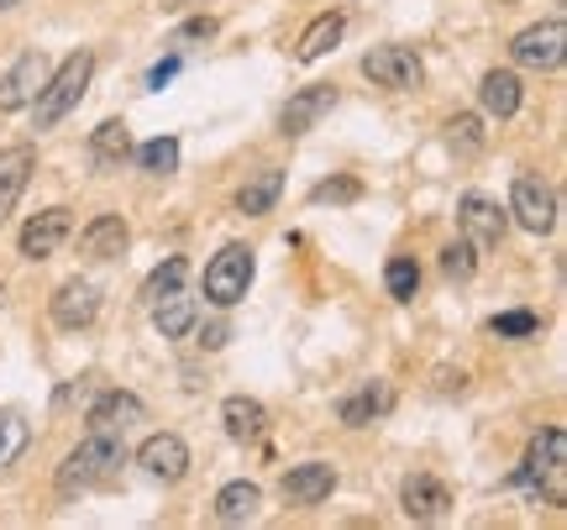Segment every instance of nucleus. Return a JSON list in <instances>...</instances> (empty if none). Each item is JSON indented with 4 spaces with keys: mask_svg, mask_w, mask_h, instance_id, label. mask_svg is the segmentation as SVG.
I'll use <instances>...</instances> for the list:
<instances>
[{
    "mask_svg": "<svg viewBox=\"0 0 567 530\" xmlns=\"http://www.w3.org/2000/svg\"><path fill=\"white\" fill-rule=\"evenodd\" d=\"M90 74H95V53L90 48H74L69 59L42 80L38 101H32V116H38V126H59L74 105L84 101V90H90Z\"/></svg>",
    "mask_w": 567,
    "mask_h": 530,
    "instance_id": "nucleus-3",
    "label": "nucleus"
},
{
    "mask_svg": "<svg viewBox=\"0 0 567 530\" xmlns=\"http://www.w3.org/2000/svg\"><path fill=\"white\" fill-rule=\"evenodd\" d=\"M137 463L147 478H158V484H179L184 472H189V447H184V436L174 430H158V436H147L137 451Z\"/></svg>",
    "mask_w": 567,
    "mask_h": 530,
    "instance_id": "nucleus-10",
    "label": "nucleus"
},
{
    "mask_svg": "<svg viewBox=\"0 0 567 530\" xmlns=\"http://www.w3.org/2000/svg\"><path fill=\"white\" fill-rule=\"evenodd\" d=\"M247 289H252V252L237 242L221 247V252L205 263V300L231 310L237 300H247Z\"/></svg>",
    "mask_w": 567,
    "mask_h": 530,
    "instance_id": "nucleus-4",
    "label": "nucleus"
},
{
    "mask_svg": "<svg viewBox=\"0 0 567 530\" xmlns=\"http://www.w3.org/2000/svg\"><path fill=\"white\" fill-rule=\"evenodd\" d=\"M563 42H567L563 17L536 21V27H526L520 38L509 42V59L520 63V69H536V74H547V69H557V63H563Z\"/></svg>",
    "mask_w": 567,
    "mask_h": 530,
    "instance_id": "nucleus-6",
    "label": "nucleus"
},
{
    "mask_svg": "<svg viewBox=\"0 0 567 530\" xmlns=\"http://www.w3.org/2000/svg\"><path fill=\"white\" fill-rule=\"evenodd\" d=\"M126 242H132V226L122 216H95L80 237L84 258H116V252H126Z\"/></svg>",
    "mask_w": 567,
    "mask_h": 530,
    "instance_id": "nucleus-20",
    "label": "nucleus"
},
{
    "mask_svg": "<svg viewBox=\"0 0 567 530\" xmlns=\"http://www.w3.org/2000/svg\"><path fill=\"white\" fill-rule=\"evenodd\" d=\"M258 505H264V489L237 478V484H226V489L216 493V520H221V526H247V520L258 515Z\"/></svg>",
    "mask_w": 567,
    "mask_h": 530,
    "instance_id": "nucleus-23",
    "label": "nucleus"
},
{
    "mask_svg": "<svg viewBox=\"0 0 567 530\" xmlns=\"http://www.w3.org/2000/svg\"><path fill=\"white\" fill-rule=\"evenodd\" d=\"M473 268H478V252H473V242H467V237H463V242H452L442 252V273H446V279H457V284H463V279H473Z\"/></svg>",
    "mask_w": 567,
    "mask_h": 530,
    "instance_id": "nucleus-35",
    "label": "nucleus"
},
{
    "mask_svg": "<svg viewBox=\"0 0 567 530\" xmlns=\"http://www.w3.org/2000/svg\"><path fill=\"white\" fill-rule=\"evenodd\" d=\"M279 189H284V168H264L258 179H247L243 189H237V210H243V216H268L274 200H279Z\"/></svg>",
    "mask_w": 567,
    "mask_h": 530,
    "instance_id": "nucleus-25",
    "label": "nucleus"
},
{
    "mask_svg": "<svg viewBox=\"0 0 567 530\" xmlns=\"http://www.w3.org/2000/svg\"><path fill=\"white\" fill-rule=\"evenodd\" d=\"M95 315H101V289L90 284V279H69V284H59V294H53V326L59 331H84V326H95Z\"/></svg>",
    "mask_w": 567,
    "mask_h": 530,
    "instance_id": "nucleus-12",
    "label": "nucleus"
},
{
    "mask_svg": "<svg viewBox=\"0 0 567 530\" xmlns=\"http://www.w3.org/2000/svg\"><path fill=\"white\" fill-rule=\"evenodd\" d=\"M331 489H337V468H331V463H300V468H289L279 478L284 505H300V510L326 505V499H331Z\"/></svg>",
    "mask_w": 567,
    "mask_h": 530,
    "instance_id": "nucleus-11",
    "label": "nucleus"
},
{
    "mask_svg": "<svg viewBox=\"0 0 567 530\" xmlns=\"http://www.w3.org/2000/svg\"><path fill=\"white\" fill-rule=\"evenodd\" d=\"M90 430H132L137 420H147V405H142L132 388H105V394H95V405H90Z\"/></svg>",
    "mask_w": 567,
    "mask_h": 530,
    "instance_id": "nucleus-15",
    "label": "nucleus"
},
{
    "mask_svg": "<svg viewBox=\"0 0 567 530\" xmlns=\"http://www.w3.org/2000/svg\"><path fill=\"white\" fill-rule=\"evenodd\" d=\"M137 153V164L153 174V179H163V174H174L179 168V137H153V143L132 147Z\"/></svg>",
    "mask_w": 567,
    "mask_h": 530,
    "instance_id": "nucleus-29",
    "label": "nucleus"
},
{
    "mask_svg": "<svg viewBox=\"0 0 567 530\" xmlns=\"http://www.w3.org/2000/svg\"><path fill=\"white\" fill-rule=\"evenodd\" d=\"M389 409H394V388H389L384 378H373V384H363L358 394H347L342 405H337V420L358 430V426H373V420L389 415Z\"/></svg>",
    "mask_w": 567,
    "mask_h": 530,
    "instance_id": "nucleus-18",
    "label": "nucleus"
},
{
    "mask_svg": "<svg viewBox=\"0 0 567 530\" xmlns=\"http://www.w3.org/2000/svg\"><path fill=\"white\" fill-rule=\"evenodd\" d=\"M174 74H179V53H174V59H163L158 69H153V74H147V84H153V90H163V84L174 80Z\"/></svg>",
    "mask_w": 567,
    "mask_h": 530,
    "instance_id": "nucleus-37",
    "label": "nucleus"
},
{
    "mask_svg": "<svg viewBox=\"0 0 567 530\" xmlns=\"http://www.w3.org/2000/svg\"><path fill=\"white\" fill-rule=\"evenodd\" d=\"M32 168H38V147L32 143H17V147L0 153V226L11 221V210H17L21 189L32 179Z\"/></svg>",
    "mask_w": 567,
    "mask_h": 530,
    "instance_id": "nucleus-16",
    "label": "nucleus"
},
{
    "mask_svg": "<svg viewBox=\"0 0 567 530\" xmlns=\"http://www.w3.org/2000/svg\"><path fill=\"white\" fill-rule=\"evenodd\" d=\"M452 132H446V143H452V153H478V147H484V122H478V116H452Z\"/></svg>",
    "mask_w": 567,
    "mask_h": 530,
    "instance_id": "nucleus-34",
    "label": "nucleus"
},
{
    "mask_svg": "<svg viewBox=\"0 0 567 530\" xmlns=\"http://www.w3.org/2000/svg\"><path fill=\"white\" fill-rule=\"evenodd\" d=\"M216 32H221V21L205 17V11H195V17L184 21V27H179V32H174L168 42H174V53H184V48H200V42H210Z\"/></svg>",
    "mask_w": 567,
    "mask_h": 530,
    "instance_id": "nucleus-33",
    "label": "nucleus"
},
{
    "mask_svg": "<svg viewBox=\"0 0 567 530\" xmlns=\"http://www.w3.org/2000/svg\"><path fill=\"white\" fill-rule=\"evenodd\" d=\"M457 221H463L467 242L473 247H499L509 231V216L499 210V200H488V195H463L457 205Z\"/></svg>",
    "mask_w": 567,
    "mask_h": 530,
    "instance_id": "nucleus-14",
    "label": "nucleus"
},
{
    "mask_svg": "<svg viewBox=\"0 0 567 530\" xmlns=\"http://www.w3.org/2000/svg\"><path fill=\"white\" fill-rule=\"evenodd\" d=\"M184 279H189V263H184V258H168V263H158L153 273H147L142 300H147V305H158V300H168V294H179Z\"/></svg>",
    "mask_w": 567,
    "mask_h": 530,
    "instance_id": "nucleus-27",
    "label": "nucleus"
},
{
    "mask_svg": "<svg viewBox=\"0 0 567 530\" xmlns=\"http://www.w3.org/2000/svg\"><path fill=\"white\" fill-rule=\"evenodd\" d=\"M69 231H74V216H69L63 205H53V210H38L32 221L21 226L17 252H21V258H32V263H42V258H53V252H59Z\"/></svg>",
    "mask_w": 567,
    "mask_h": 530,
    "instance_id": "nucleus-8",
    "label": "nucleus"
},
{
    "mask_svg": "<svg viewBox=\"0 0 567 530\" xmlns=\"http://www.w3.org/2000/svg\"><path fill=\"white\" fill-rule=\"evenodd\" d=\"M221 420H226V436H231V441L252 447V441H264L268 409H264V399H252V394H231L221 405Z\"/></svg>",
    "mask_w": 567,
    "mask_h": 530,
    "instance_id": "nucleus-19",
    "label": "nucleus"
},
{
    "mask_svg": "<svg viewBox=\"0 0 567 530\" xmlns=\"http://www.w3.org/2000/svg\"><path fill=\"white\" fill-rule=\"evenodd\" d=\"M400 505H405L410 520H442L446 510H452V489H446L442 478H431V472H415V478H405L400 484Z\"/></svg>",
    "mask_w": 567,
    "mask_h": 530,
    "instance_id": "nucleus-17",
    "label": "nucleus"
},
{
    "mask_svg": "<svg viewBox=\"0 0 567 530\" xmlns=\"http://www.w3.org/2000/svg\"><path fill=\"white\" fill-rule=\"evenodd\" d=\"M478 95H484V111L494 122H509V116L520 111V80H515L509 69H488L484 84H478Z\"/></svg>",
    "mask_w": 567,
    "mask_h": 530,
    "instance_id": "nucleus-22",
    "label": "nucleus"
},
{
    "mask_svg": "<svg viewBox=\"0 0 567 530\" xmlns=\"http://www.w3.org/2000/svg\"><path fill=\"white\" fill-rule=\"evenodd\" d=\"M363 74L373 84H384V90H415V84L425 80V63L405 42H384V48L363 53Z\"/></svg>",
    "mask_w": 567,
    "mask_h": 530,
    "instance_id": "nucleus-5",
    "label": "nucleus"
},
{
    "mask_svg": "<svg viewBox=\"0 0 567 530\" xmlns=\"http://www.w3.org/2000/svg\"><path fill=\"white\" fill-rule=\"evenodd\" d=\"M331 105H337V84H305V90H295L289 105L279 111V132L284 137H305Z\"/></svg>",
    "mask_w": 567,
    "mask_h": 530,
    "instance_id": "nucleus-13",
    "label": "nucleus"
},
{
    "mask_svg": "<svg viewBox=\"0 0 567 530\" xmlns=\"http://www.w3.org/2000/svg\"><path fill=\"white\" fill-rule=\"evenodd\" d=\"M226 336H231V326H226V321H210V326H200L195 331V342H200V347H226Z\"/></svg>",
    "mask_w": 567,
    "mask_h": 530,
    "instance_id": "nucleus-36",
    "label": "nucleus"
},
{
    "mask_svg": "<svg viewBox=\"0 0 567 530\" xmlns=\"http://www.w3.org/2000/svg\"><path fill=\"white\" fill-rule=\"evenodd\" d=\"M509 216L526 226V231L547 237L551 226H557V195H551L542 179H515V189H509Z\"/></svg>",
    "mask_w": 567,
    "mask_h": 530,
    "instance_id": "nucleus-9",
    "label": "nucleus"
},
{
    "mask_svg": "<svg viewBox=\"0 0 567 530\" xmlns=\"http://www.w3.org/2000/svg\"><path fill=\"white\" fill-rule=\"evenodd\" d=\"M17 6H21V0H0V11H17Z\"/></svg>",
    "mask_w": 567,
    "mask_h": 530,
    "instance_id": "nucleus-39",
    "label": "nucleus"
},
{
    "mask_svg": "<svg viewBox=\"0 0 567 530\" xmlns=\"http://www.w3.org/2000/svg\"><path fill=\"white\" fill-rule=\"evenodd\" d=\"M53 74V63H48V53H38V48H27L11 69H6V80H0V111L11 116V111H27V105L38 101L42 80Z\"/></svg>",
    "mask_w": 567,
    "mask_h": 530,
    "instance_id": "nucleus-7",
    "label": "nucleus"
},
{
    "mask_svg": "<svg viewBox=\"0 0 567 530\" xmlns=\"http://www.w3.org/2000/svg\"><path fill=\"white\" fill-rule=\"evenodd\" d=\"M126 463V441L122 430H90V441H80V447L63 457L59 468V493H84L95 489V484H105L111 472Z\"/></svg>",
    "mask_w": 567,
    "mask_h": 530,
    "instance_id": "nucleus-2",
    "label": "nucleus"
},
{
    "mask_svg": "<svg viewBox=\"0 0 567 530\" xmlns=\"http://www.w3.org/2000/svg\"><path fill=\"white\" fill-rule=\"evenodd\" d=\"M342 32H347V17L342 11H326V17H316L310 27L300 32V48H295V59L300 63H316V59H326L337 42H342Z\"/></svg>",
    "mask_w": 567,
    "mask_h": 530,
    "instance_id": "nucleus-21",
    "label": "nucleus"
},
{
    "mask_svg": "<svg viewBox=\"0 0 567 530\" xmlns=\"http://www.w3.org/2000/svg\"><path fill=\"white\" fill-rule=\"evenodd\" d=\"M515 489H526L542 505H567V430L547 426L530 436L526 463L515 472Z\"/></svg>",
    "mask_w": 567,
    "mask_h": 530,
    "instance_id": "nucleus-1",
    "label": "nucleus"
},
{
    "mask_svg": "<svg viewBox=\"0 0 567 530\" xmlns=\"http://www.w3.org/2000/svg\"><path fill=\"white\" fill-rule=\"evenodd\" d=\"M384 284H389V294H394L400 305H410V300L421 294V263H415V258H389Z\"/></svg>",
    "mask_w": 567,
    "mask_h": 530,
    "instance_id": "nucleus-30",
    "label": "nucleus"
},
{
    "mask_svg": "<svg viewBox=\"0 0 567 530\" xmlns=\"http://www.w3.org/2000/svg\"><path fill=\"white\" fill-rule=\"evenodd\" d=\"M363 200V184L352 179V174H337V179H321L310 189V205H352Z\"/></svg>",
    "mask_w": 567,
    "mask_h": 530,
    "instance_id": "nucleus-31",
    "label": "nucleus"
},
{
    "mask_svg": "<svg viewBox=\"0 0 567 530\" xmlns=\"http://www.w3.org/2000/svg\"><path fill=\"white\" fill-rule=\"evenodd\" d=\"M153 326H158V336H184V331H195V300L189 294H168V300H158L153 305Z\"/></svg>",
    "mask_w": 567,
    "mask_h": 530,
    "instance_id": "nucleus-26",
    "label": "nucleus"
},
{
    "mask_svg": "<svg viewBox=\"0 0 567 530\" xmlns=\"http://www.w3.org/2000/svg\"><path fill=\"white\" fill-rule=\"evenodd\" d=\"M27 441H32L27 415H17V409H0V468H11L21 451H27Z\"/></svg>",
    "mask_w": 567,
    "mask_h": 530,
    "instance_id": "nucleus-28",
    "label": "nucleus"
},
{
    "mask_svg": "<svg viewBox=\"0 0 567 530\" xmlns=\"http://www.w3.org/2000/svg\"><path fill=\"white\" fill-rule=\"evenodd\" d=\"M163 11H205V0H158Z\"/></svg>",
    "mask_w": 567,
    "mask_h": 530,
    "instance_id": "nucleus-38",
    "label": "nucleus"
},
{
    "mask_svg": "<svg viewBox=\"0 0 567 530\" xmlns=\"http://www.w3.org/2000/svg\"><path fill=\"white\" fill-rule=\"evenodd\" d=\"M488 331H494V336H509V342H520V336H536V331H542V315H536V310H505V315L488 321Z\"/></svg>",
    "mask_w": 567,
    "mask_h": 530,
    "instance_id": "nucleus-32",
    "label": "nucleus"
},
{
    "mask_svg": "<svg viewBox=\"0 0 567 530\" xmlns=\"http://www.w3.org/2000/svg\"><path fill=\"white\" fill-rule=\"evenodd\" d=\"M90 158H95V168H122L126 158H132V132H126V122H105L95 126V137H90Z\"/></svg>",
    "mask_w": 567,
    "mask_h": 530,
    "instance_id": "nucleus-24",
    "label": "nucleus"
}]
</instances>
